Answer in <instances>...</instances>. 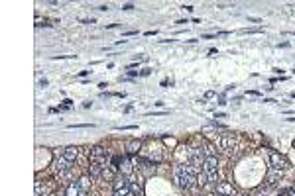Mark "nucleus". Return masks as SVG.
Wrapping results in <instances>:
<instances>
[{"label": "nucleus", "mask_w": 295, "mask_h": 196, "mask_svg": "<svg viewBox=\"0 0 295 196\" xmlns=\"http://www.w3.org/2000/svg\"><path fill=\"white\" fill-rule=\"evenodd\" d=\"M138 151H140V141L128 143V153H138Z\"/></svg>", "instance_id": "obj_14"}, {"label": "nucleus", "mask_w": 295, "mask_h": 196, "mask_svg": "<svg viewBox=\"0 0 295 196\" xmlns=\"http://www.w3.org/2000/svg\"><path fill=\"white\" fill-rule=\"evenodd\" d=\"M113 196H132L130 194V180L128 176L120 174L114 178V194Z\"/></svg>", "instance_id": "obj_3"}, {"label": "nucleus", "mask_w": 295, "mask_h": 196, "mask_svg": "<svg viewBox=\"0 0 295 196\" xmlns=\"http://www.w3.org/2000/svg\"><path fill=\"white\" fill-rule=\"evenodd\" d=\"M173 174H175V180L181 188H193L197 184V173L193 171V167L189 163H177L175 169H173Z\"/></svg>", "instance_id": "obj_1"}, {"label": "nucleus", "mask_w": 295, "mask_h": 196, "mask_svg": "<svg viewBox=\"0 0 295 196\" xmlns=\"http://www.w3.org/2000/svg\"><path fill=\"white\" fill-rule=\"evenodd\" d=\"M77 182H79V184H81L85 190H89V188H91V176H81Z\"/></svg>", "instance_id": "obj_13"}, {"label": "nucleus", "mask_w": 295, "mask_h": 196, "mask_svg": "<svg viewBox=\"0 0 295 196\" xmlns=\"http://www.w3.org/2000/svg\"><path fill=\"white\" fill-rule=\"evenodd\" d=\"M281 178V173L279 171H275V169H272L270 173H268V184H277V180Z\"/></svg>", "instance_id": "obj_11"}, {"label": "nucleus", "mask_w": 295, "mask_h": 196, "mask_svg": "<svg viewBox=\"0 0 295 196\" xmlns=\"http://www.w3.org/2000/svg\"><path fill=\"white\" fill-rule=\"evenodd\" d=\"M118 169L122 171L124 176H130V174L134 173V165L130 163V159H128V157H120V165H118Z\"/></svg>", "instance_id": "obj_7"}, {"label": "nucleus", "mask_w": 295, "mask_h": 196, "mask_svg": "<svg viewBox=\"0 0 295 196\" xmlns=\"http://www.w3.org/2000/svg\"><path fill=\"white\" fill-rule=\"evenodd\" d=\"M67 196H87V190L79 182H71L67 186Z\"/></svg>", "instance_id": "obj_9"}, {"label": "nucleus", "mask_w": 295, "mask_h": 196, "mask_svg": "<svg viewBox=\"0 0 295 196\" xmlns=\"http://www.w3.org/2000/svg\"><path fill=\"white\" fill-rule=\"evenodd\" d=\"M46 184H42V180H36V196H46Z\"/></svg>", "instance_id": "obj_12"}, {"label": "nucleus", "mask_w": 295, "mask_h": 196, "mask_svg": "<svg viewBox=\"0 0 295 196\" xmlns=\"http://www.w3.org/2000/svg\"><path fill=\"white\" fill-rule=\"evenodd\" d=\"M73 161H69V159H65V157H59L57 161H55V171H57V174L61 176V178H67L69 173L73 171V165H71Z\"/></svg>", "instance_id": "obj_4"}, {"label": "nucleus", "mask_w": 295, "mask_h": 196, "mask_svg": "<svg viewBox=\"0 0 295 196\" xmlns=\"http://www.w3.org/2000/svg\"><path fill=\"white\" fill-rule=\"evenodd\" d=\"M281 196H285V194H281Z\"/></svg>", "instance_id": "obj_16"}, {"label": "nucleus", "mask_w": 295, "mask_h": 196, "mask_svg": "<svg viewBox=\"0 0 295 196\" xmlns=\"http://www.w3.org/2000/svg\"><path fill=\"white\" fill-rule=\"evenodd\" d=\"M203 173L207 174L209 182L217 184V180H219V163H217V157H205Z\"/></svg>", "instance_id": "obj_2"}, {"label": "nucleus", "mask_w": 295, "mask_h": 196, "mask_svg": "<svg viewBox=\"0 0 295 196\" xmlns=\"http://www.w3.org/2000/svg\"><path fill=\"white\" fill-rule=\"evenodd\" d=\"M285 196H295V186H291V188H287L285 192H283Z\"/></svg>", "instance_id": "obj_15"}, {"label": "nucleus", "mask_w": 295, "mask_h": 196, "mask_svg": "<svg viewBox=\"0 0 295 196\" xmlns=\"http://www.w3.org/2000/svg\"><path fill=\"white\" fill-rule=\"evenodd\" d=\"M91 161H96V163L107 165V153H105V149H103V147H92Z\"/></svg>", "instance_id": "obj_8"}, {"label": "nucleus", "mask_w": 295, "mask_h": 196, "mask_svg": "<svg viewBox=\"0 0 295 196\" xmlns=\"http://www.w3.org/2000/svg\"><path fill=\"white\" fill-rule=\"evenodd\" d=\"M213 196H236V194H234L232 184H228V182H219V184H217V192Z\"/></svg>", "instance_id": "obj_6"}, {"label": "nucleus", "mask_w": 295, "mask_h": 196, "mask_svg": "<svg viewBox=\"0 0 295 196\" xmlns=\"http://www.w3.org/2000/svg\"><path fill=\"white\" fill-rule=\"evenodd\" d=\"M270 165H272V169H275V171H283V169L289 167V161L285 157H281L279 153L272 151L270 153Z\"/></svg>", "instance_id": "obj_5"}, {"label": "nucleus", "mask_w": 295, "mask_h": 196, "mask_svg": "<svg viewBox=\"0 0 295 196\" xmlns=\"http://www.w3.org/2000/svg\"><path fill=\"white\" fill-rule=\"evenodd\" d=\"M63 157L69 159V161H75L77 157H79V147H75V145H71V147H65V153H63Z\"/></svg>", "instance_id": "obj_10"}]
</instances>
